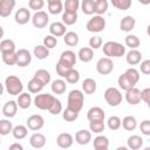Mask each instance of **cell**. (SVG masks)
I'll list each match as a JSON object with an SVG mask.
<instances>
[{
	"label": "cell",
	"mask_w": 150,
	"mask_h": 150,
	"mask_svg": "<svg viewBox=\"0 0 150 150\" xmlns=\"http://www.w3.org/2000/svg\"><path fill=\"white\" fill-rule=\"evenodd\" d=\"M77 57H79L82 62L88 63V62H90V61L93 60V57H94V52H93V49H91L90 47H82V48L79 50V53H77Z\"/></svg>",
	"instance_id": "cell-24"
},
{
	"label": "cell",
	"mask_w": 150,
	"mask_h": 150,
	"mask_svg": "<svg viewBox=\"0 0 150 150\" xmlns=\"http://www.w3.org/2000/svg\"><path fill=\"white\" fill-rule=\"evenodd\" d=\"M101 46H102V38L101 36L95 35V36H91L89 39V47L91 49H98Z\"/></svg>",
	"instance_id": "cell-53"
},
{
	"label": "cell",
	"mask_w": 150,
	"mask_h": 150,
	"mask_svg": "<svg viewBox=\"0 0 150 150\" xmlns=\"http://www.w3.org/2000/svg\"><path fill=\"white\" fill-rule=\"evenodd\" d=\"M32 62V55L28 49L21 48L16 50V66L19 67H27Z\"/></svg>",
	"instance_id": "cell-10"
},
{
	"label": "cell",
	"mask_w": 150,
	"mask_h": 150,
	"mask_svg": "<svg viewBox=\"0 0 150 150\" xmlns=\"http://www.w3.org/2000/svg\"><path fill=\"white\" fill-rule=\"evenodd\" d=\"M14 20L18 25H26L29 20H30V12L28 8L26 7H21L16 11L15 13V16H14Z\"/></svg>",
	"instance_id": "cell-14"
},
{
	"label": "cell",
	"mask_w": 150,
	"mask_h": 150,
	"mask_svg": "<svg viewBox=\"0 0 150 150\" xmlns=\"http://www.w3.org/2000/svg\"><path fill=\"white\" fill-rule=\"evenodd\" d=\"M121 125L123 127L124 130L127 131H132L136 129L137 127V120L134 117V116H125L122 122H121Z\"/></svg>",
	"instance_id": "cell-29"
},
{
	"label": "cell",
	"mask_w": 150,
	"mask_h": 150,
	"mask_svg": "<svg viewBox=\"0 0 150 150\" xmlns=\"http://www.w3.org/2000/svg\"><path fill=\"white\" fill-rule=\"evenodd\" d=\"M121 118L118 116H110L108 118V127L110 130H118L121 128Z\"/></svg>",
	"instance_id": "cell-51"
},
{
	"label": "cell",
	"mask_w": 150,
	"mask_h": 150,
	"mask_svg": "<svg viewBox=\"0 0 150 150\" xmlns=\"http://www.w3.org/2000/svg\"><path fill=\"white\" fill-rule=\"evenodd\" d=\"M28 6L30 9L33 11H41L45 6V0H29L28 1Z\"/></svg>",
	"instance_id": "cell-54"
},
{
	"label": "cell",
	"mask_w": 150,
	"mask_h": 150,
	"mask_svg": "<svg viewBox=\"0 0 150 150\" xmlns=\"http://www.w3.org/2000/svg\"><path fill=\"white\" fill-rule=\"evenodd\" d=\"M138 2L142 4V5H145V6H146V5L150 4V0H138Z\"/></svg>",
	"instance_id": "cell-59"
},
{
	"label": "cell",
	"mask_w": 150,
	"mask_h": 150,
	"mask_svg": "<svg viewBox=\"0 0 150 150\" xmlns=\"http://www.w3.org/2000/svg\"><path fill=\"white\" fill-rule=\"evenodd\" d=\"M66 79V81L68 82V83H77L79 82V80H80V73H79V70H76L74 67L68 71V74H67V76L64 77Z\"/></svg>",
	"instance_id": "cell-47"
},
{
	"label": "cell",
	"mask_w": 150,
	"mask_h": 150,
	"mask_svg": "<svg viewBox=\"0 0 150 150\" xmlns=\"http://www.w3.org/2000/svg\"><path fill=\"white\" fill-rule=\"evenodd\" d=\"M13 129V124L12 122H9V120H0V135L1 136H6L9 132H12Z\"/></svg>",
	"instance_id": "cell-41"
},
{
	"label": "cell",
	"mask_w": 150,
	"mask_h": 150,
	"mask_svg": "<svg viewBox=\"0 0 150 150\" xmlns=\"http://www.w3.org/2000/svg\"><path fill=\"white\" fill-rule=\"evenodd\" d=\"M71 68H73V67H68V66L62 64V63H60V62H57V63H56V67H55L57 75H59V76H61V77H63V79L67 76L68 71H69Z\"/></svg>",
	"instance_id": "cell-52"
},
{
	"label": "cell",
	"mask_w": 150,
	"mask_h": 150,
	"mask_svg": "<svg viewBox=\"0 0 150 150\" xmlns=\"http://www.w3.org/2000/svg\"><path fill=\"white\" fill-rule=\"evenodd\" d=\"M16 111H18V104L15 101L11 100L8 102H6L2 107V114L5 117L7 118H12L16 115Z\"/></svg>",
	"instance_id": "cell-17"
},
{
	"label": "cell",
	"mask_w": 150,
	"mask_h": 150,
	"mask_svg": "<svg viewBox=\"0 0 150 150\" xmlns=\"http://www.w3.org/2000/svg\"><path fill=\"white\" fill-rule=\"evenodd\" d=\"M27 128L28 129H30V130H33V131H39V130H41L42 128H43V125H45V120H43V117L41 116V115H38V114H35V115H32V116H29L28 118H27Z\"/></svg>",
	"instance_id": "cell-9"
},
{
	"label": "cell",
	"mask_w": 150,
	"mask_h": 150,
	"mask_svg": "<svg viewBox=\"0 0 150 150\" xmlns=\"http://www.w3.org/2000/svg\"><path fill=\"white\" fill-rule=\"evenodd\" d=\"M0 144H1V141H0Z\"/></svg>",
	"instance_id": "cell-63"
},
{
	"label": "cell",
	"mask_w": 150,
	"mask_h": 150,
	"mask_svg": "<svg viewBox=\"0 0 150 150\" xmlns=\"http://www.w3.org/2000/svg\"><path fill=\"white\" fill-rule=\"evenodd\" d=\"M5 88L7 90V93L9 95H13V96H18L19 94L22 93L23 90V84L21 82V80L15 76V75H9L6 77L5 80Z\"/></svg>",
	"instance_id": "cell-4"
},
{
	"label": "cell",
	"mask_w": 150,
	"mask_h": 150,
	"mask_svg": "<svg viewBox=\"0 0 150 150\" xmlns=\"http://www.w3.org/2000/svg\"><path fill=\"white\" fill-rule=\"evenodd\" d=\"M83 103H84V95L81 90L79 89H73L69 94H68V98H67V108L80 112V110L83 108Z\"/></svg>",
	"instance_id": "cell-2"
},
{
	"label": "cell",
	"mask_w": 150,
	"mask_h": 150,
	"mask_svg": "<svg viewBox=\"0 0 150 150\" xmlns=\"http://www.w3.org/2000/svg\"><path fill=\"white\" fill-rule=\"evenodd\" d=\"M104 117H105L104 110L100 107H91L87 112L88 121H100V120L104 121Z\"/></svg>",
	"instance_id": "cell-18"
},
{
	"label": "cell",
	"mask_w": 150,
	"mask_h": 150,
	"mask_svg": "<svg viewBox=\"0 0 150 150\" xmlns=\"http://www.w3.org/2000/svg\"><path fill=\"white\" fill-rule=\"evenodd\" d=\"M4 33H5V32H4V28L0 26V40L4 38Z\"/></svg>",
	"instance_id": "cell-60"
},
{
	"label": "cell",
	"mask_w": 150,
	"mask_h": 150,
	"mask_svg": "<svg viewBox=\"0 0 150 150\" xmlns=\"http://www.w3.org/2000/svg\"><path fill=\"white\" fill-rule=\"evenodd\" d=\"M52 1H60V0H47V2H52Z\"/></svg>",
	"instance_id": "cell-62"
},
{
	"label": "cell",
	"mask_w": 150,
	"mask_h": 150,
	"mask_svg": "<svg viewBox=\"0 0 150 150\" xmlns=\"http://www.w3.org/2000/svg\"><path fill=\"white\" fill-rule=\"evenodd\" d=\"M34 77L39 79L45 86L50 82V74H49V71L46 70V69H39V70H36L35 74H34Z\"/></svg>",
	"instance_id": "cell-39"
},
{
	"label": "cell",
	"mask_w": 150,
	"mask_h": 150,
	"mask_svg": "<svg viewBox=\"0 0 150 150\" xmlns=\"http://www.w3.org/2000/svg\"><path fill=\"white\" fill-rule=\"evenodd\" d=\"M108 11V1L107 0H95L94 13L97 15H103Z\"/></svg>",
	"instance_id": "cell-34"
},
{
	"label": "cell",
	"mask_w": 150,
	"mask_h": 150,
	"mask_svg": "<svg viewBox=\"0 0 150 150\" xmlns=\"http://www.w3.org/2000/svg\"><path fill=\"white\" fill-rule=\"evenodd\" d=\"M93 144H94V148L96 150H107L109 148V139H108V137L102 136V135L96 136L94 138Z\"/></svg>",
	"instance_id": "cell-28"
},
{
	"label": "cell",
	"mask_w": 150,
	"mask_h": 150,
	"mask_svg": "<svg viewBox=\"0 0 150 150\" xmlns=\"http://www.w3.org/2000/svg\"><path fill=\"white\" fill-rule=\"evenodd\" d=\"M56 45H57V38H55L52 34L45 36V39H43V46L45 47H47L48 49H53L56 47Z\"/></svg>",
	"instance_id": "cell-50"
},
{
	"label": "cell",
	"mask_w": 150,
	"mask_h": 150,
	"mask_svg": "<svg viewBox=\"0 0 150 150\" xmlns=\"http://www.w3.org/2000/svg\"><path fill=\"white\" fill-rule=\"evenodd\" d=\"M135 25H136L135 18L131 16V15H125L120 22V28H121V30L128 33V32H131L135 28Z\"/></svg>",
	"instance_id": "cell-20"
},
{
	"label": "cell",
	"mask_w": 150,
	"mask_h": 150,
	"mask_svg": "<svg viewBox=\"0 0 150 150\" xmlns=\"http://www.w3.org/2000/svg\"><path fill=\"white\" fill-rule=\"evenodd\" d=\"M96 70L101 75H108L114 70V62L110 57H101L96 63Z\"/></svg>",
	"instance_id": "cell-7"
},
{
	"label": "cell",
	"mask_w": 150,
	"mask_h": 150,
	"mask_svg": "<svg viewBox=\"0 0 150 150\" xmlns=\"http://www.w3.org/2000/svg\"><path fill=\"white\" fill-rule=\"evenodd\" d=\"M104 100L110 107H118L122 103V94L115 87H109L104 91Z\"/></svg>",
	"instance_id": "cell-5"
},
{
	"label": "cell",
	"mask_w": 150,
	"mask_h": 150,
	"mask_svg": "<svg viewBox=\"0 0 150 150\" xmlns=\"http://www.w3.org/2000/svg\"><path fill=\"white\" fill-rule=\"evenodd\" d=\"M1 57L5 64L7 66H14L16 64V52H8V53H1Z\"/></svg>",
	"instance_id": "cell-37"
},
{
	"label": "cell",
	"mask_w": 150,
	"mask_h": 150,
	"mask_svg": "<svg viewBox=\"0 0 150 150\" xmlns=\"http://www.w3.org/2000/svg\"><path fill=\"white\" fill-rule=\"evenodd\" d=\"M125 60H127V63H128V64H130V66H136V64H138V63L142 61V53L138 52L137 49H130V50L127 53Z\"/></svg>",
	"instance_id": "cell-21"
},
{
	"label": "cell",
	"mask_w": 150,
	"mask_h": 150,
	"mask_svg": "<svg viewBox=\"0 0 150 150\" xmlns=\"http://www.w3.org/2000/svg\"><path fill=\"white\" fill-rule=\"evenodd\" d=\"M46 136L41 132H34L30 137H29V144L32 145V148L34 149H41L46 145Z\"/></svg>",
	"instance_id": "cell-16"
},
{
	"label": "cell",
	"mask_w": 150,
	"mask_h": 150,
	"mask_svg": "<svg viewBox=\"0 0 150 150\" xmlns=\"http://www.w3.org/2000/svg\"><path fill=\"white\" fill-rule=\"evenodd\" d=\"M62 117L67 122H74L79 117V112L74 111V110H71L69 108H66V110H63V112H62Z\"/></svg>",
	"instance_id": "cell-49"
},
{
	"label": "cell",
	"mask_w": 150,
	"mask_h": 150,
	"mask_svg": "<svg viewBox=\"0 0 150 150\" xmlns=\"http://www.w3.org/2000/svg\"><path fill=\"white\" fill-rule=\"evenodd\" d=\"M91 141V132L86 129H81L75 134V142L80 145H86Z\"/></svg>",
	"instance_id": "cell-19"
},
{
	"label": "cell",
	"mask_w": 150,
	"mask_h": 150,
	"mask_svg": "<svg viewBox=\"0 0 150 150\" xmlns=\"http://www.w3.org/2000/svg\"><path fill=\"white\" fill-rule=\"evenodd\" d=\"M15 0H0V16L7 18L15 7Z\"/></svg>",
	"instance_id": "cell-13"
},
{
	"label": "cell",
	"mask_w": 150,
	"mask_h": 150,
	"mask_svg": "<svg viewBox=\"0 0 150 150\" xmlns=\"http://www.w3.org/2000/svg\"><path fill=\"white\" fill-rule=\"evenodd\" d=\"M80 7V0H66L63 4V11L69 13H77Z\"/></svg>",
	"instance_id": "cell-36"
},
{
	"label": "cell",
	"mask_w": 150,
	"mask_h": 150,
	"mask_svg": "<svg viewBox=\"0 0 150 150\" xmlns=\"http://www.w3.org/2000/svg\"><path fill=\"white\" fill-rule=\"evenodd\" d=\"M12 134H13V137L15 139H23L28 134V129H27V127L19 124L16 127H13Z\"/></svg>",
	"instance_id": "cell-33"
},
{
	"label": "cell",
	"mask_w": 150,
	"mask_h": 150,
	"mask_svg": "<svg viewBox=\"0 0 150 150\" xmlns=\"http://www.w3.org/2000/svg\"><path fill=\"white\" fill-rule=\"evenodd\" d=\"M8 52H15V42L11 39H6L0 42V53H8Z\"/></svg>",
	"instance_id": "cell-35"
},
{
	"label": "cell",
	"mask_w": 150,
	"mask_h": 150,
	"mask_svg": "<svg viewBox=\"0 0 150 150\" xmlns=\"http://www.w3.org/2000/svg\"><path fill=\"white\" fill-rule=\"evenodd\" d=\"M125 101L130 105H136L141 103V90L136 87H132L128 90H125Z\"/></svg>",
	"instance_id": "cell-11"
},
{
	"label": "cell",
	"mask_w": 150,
	"mask_h": 150,
	"mask_svg": "<svg viewBox=\"0 0 150 150\" xmlns=\"http://www.w3.org/2000/svg\"><path fill=\"white\" fill-rule=\"evenodd\" d=\"M82 89L88 95L94 94L96 91V81L94 79H90V77L83 80V82H82Z\"/></svg>",
	"instance_id": "cell-30"
},
{
	"label": "cell",
	"mask_w": 150,
	"mask_h": 150,
	"mask_svg": "<svg viewBox=\"0 0 150 150\" xmlns=\"http://www.w3.org/2000/svg\"><path fill=\"white\" fill-rule=\"evenodd\" d=\"M4 94V84L0 82V96Z\"/></svg>",
	"instance_id": "cell-61"
},
{
	"label": "cell",
	"mask_w": 150,
	"mask_h": 150,
	"mask_svg": "<svg viewBox=\"0 0 150 150\" xmlns=\"http://www.w3.org/2000/svg\"><path fill=\"white\" fill-rule=\"evenodd\" d=\"M14 149H16V150H23V146L21 144H19V143H13V144L9 145V150H14Z\"/></svg>",
	"instance_id": "cell-58"
},
{
	"label": "cell",
	"mask_w": 150,
	"mask_h": 150,
	"mask_svg": "<svg viewBox=\"0 0 150 150\" xmlns=\"http://www.w3.org/2000/svg\"><path fill=\"white\" fill-rule=\"evenodd\" d=\"M34 104L40 110H48L52 115H57L62 111L61 101L50 94H36Z\"/></svg>",
	"instance_id": "cell-1"
},
{
	"label": "cell",
	"mask_w": 150,
	"mask_h": 150,
	"mask_svg": "<svg viewBox=\"0 0 150 150\" xmlns=\"http://www.w3.org/2000/svg\"><path fill=\"white\" fill-rule=\"evenodd\" d=\"M48 21H49V16H48V14H47L45 11H38V12H35V14L32 16L33 26H34L35 28H39V29L45 28V27L47 26Z\"/></svg>",
	"instance_id": "cell-8"
},
{
	"label": "cell",
	"mask_w": 150,
	"mask_h": 150,
	"mask_svg": "<svg viewBox=\"0 0 150 150\" xmlns=\"http://www.w3.org/2000/svg\"><path fill=\"white\" fill-rule=\"evenodd\" d=\"M103 53L107 57H121L125 54V47L116 41H108L103 45Z\"/></svg>",
	"instance_id": "cell-3"
},
{
	"label": "cell",
	"mask_w": 150,
	"mask_h": 150,
	"mask_svg": "<svg viewBox=\"0 0 150 150\" xmlns=\"http://www.w3.org/2000/svg\"><path fill=\"white\" fill-rule=\"evenodd\" d=\"M34 56L38 59V60H45L49 56V49L47 47H45L43 45H38L34 47Z\"/></svg>",
	"instance_id": "cell-31"
},
{
	"label": "cell",
	"mask_w": 150,
	"mask_h": 150,
	"mask_svg": "<svg viewBox=\"0 0 150 150\" xmlns=\"http://www.w3.org/2000/svg\"><path fill=\"white\" fill-rule=\"evenodd\" d=\"M89 128H90V131H93L95 134H100L104 130V121L103 120L89 121Z\"/></svg>",
	"instance_id": "cell-46"
},
{
	"label": "cell",
	"mask_w": 150,
	"mask_h": 150,
	"mask_svg": "<svg viewBox=\"0 0 150 150\" xmlns=\"http://www.w3.org/2000/svg\"><path fill=\"white\" fill-rule=\"evenodd\" d=\"M86 28L90 33H100L105 28V20L102 15H94L86 25Z\"/></svg>",
	"instance_id": "cell-6"
},
{
	"label": "cell",
	"mask_w": 150,
	"mask_h": 150,
	"mask_svg": "<svg viewBox=\"0 0 150 150\" xmlns=\"http://www.w3.org/2000/svg\"><path fill=\"white\" fill-rule=\"evenodd\" d=\"M79 41H80V38H79L77 33H75V32H66L63 35V42L69 47L77 46Z\"/></svg>",
	"instance_id": "cell-26"
},
{
	"label": "cell",
	"mask_w": 150,
	"mask_h": 150,
	"mask_svg": "<svg viewBox=\"0 0 150 150\" xmlns=\"http://www.w3.org/2000/svg\"><path fill=\"white\" fill-rule=\"evenodd\" d=\"M117 83H118L120 88H121V89H123V90H128V89H130V88L135 87V86H134V84H132V83L127 79V76H125L124 74H122V75H120V76H118Z\"/></svg>",
	"instance_id": "cell-48"
},
{
	"label": "cell",
	"mask_w": 150,
	"mask_h": 150,
	"mask_svg": "<svg viewBox=\"0 0 150 150\" xmlns=\"http://www.w3.org/2000/svg\"><path fill=\"white\" fill-rule=\"evenodd\" d=\"M139 63H141V73L149 75L150 74V60H144Z\"/></svg>",
	"instance_id": "cell-57"
},
{
	"label": "cell",
	"mask_w": 150,
	"mask_h": 150,
	"mask_svg": "<svg viewBox=\"0 0 150 150\" xmlns=\"http://www.w3.org/2000/svg\"><path fill=\"white\" fill-rule=\"evenodd\" d=\"M141 100L148 105H150V88H145L141 90Z\"/></svg>",
	"instance_id": "cell-56"
},
{
	"label": "cell",
	"mask_w": 150,
	"mask_h": 150,
	"mask_svg": "<svg viewBox=\"0 0 150 150\" xmlns=\"http://www.w3.org/2000/svg\"><path fill=\"white\" fill-rule=\"evenodd\" d=\"M16 104L19 108L21 109H27L30 107L32 104V96L28 93H21L18 95V100H16Z\"/></svg>",
	"instance_id": "cell-23"
},
{
	"label": "cell",
	"mask_w": 150,
	"mask_h": 150,
	"mask_svg": "<svg viewBox=\"0 0 150 150\" xmlns=\"http://www.w3.org/2000/svg\"><path fill=\"white\" fill-rule=\"evenodd\" d=\"M49 33H50L52 35H54L55 38L63 36L64 33H66V25H64L63 22L55 21V22H53V23L49 26Z\"/></svg>",
	"instance_id": "cell-22"
},
{
	"label": "cell",
	"mask_w": 150,
	"mask_h": 150,
	"mask_svg": "<svg viewBox=\"0 0 150 150\" xmlns=\"http://www.w3.org/2000/svg\"><path fill=\"white\" fill-rule=\"evenodd\" d=\"M77 21V13H69V12H63L62 14V22L66 26H71Z\"/></svg>",
	"instance_id": "cell-42"
},
{
	"label": "cell",
	"mask_w": 150,
	"mask_h": 150,
	"mask_svg": "<svg viewBox=\"0 0 150 150\" xmlns=\"http://www.w3.org/2000/svg\"><path fill=\"white\" fill-rule=\"evenodd\" d=\"M66 88H67V84L66 82L62 80V79H57V80H54L53 83H52V91L56 95H61L66 91Z\"/></svg>",
	"instance_id": "cell-32"
},
{
	"label": "cell",
	"mask_w": 150,
	"mask_h": 150,
	"mask_svg": "<svg viewBox=\"0 0 150 150\" xmlns=\"http://www.w3.org/2000/svg\"><path fill=\"white\" fill-rule=\"evenodd\" d=\"M74 143V138L68 132H62L57 136L56 138V144L59 148H62V149H68L73 145Z\"/></svg>",
	"instance_id": "cell-15"
},
{
	"label": "cell",
	"mask_w": 150,
	"mask_h": 150,
	"mask_svg": "<svg viewBox=\"0 0 150 150\" xmlns=\"http://www.w3.org/2000/svg\"><path fill=\"white\" fill-rule=\"evenodd\" d=\"M139 129H141V132H142L143 135L150 136V121H149V120H144L143 122H141Z\"/></svg>",
	"instance_id": "cell-55"
},
{
	"label": "cell",
	"mask_w": 150,
	"mask_h": 150,
	"mask_svg": "<svg viewBox=\"0 0 150 150\" xmlns=\"http://www.w3.org/2000/svg\"><path fill=\"white\" fill-rule=\"evenodd\" d=\"M43 87H45V84L36 77H33L32 80H29V82L27 84L28 91L32 93V94H39L43 89Z\"/></svg>",
	"instance_id": "cell-25"
},
{
	"label": "cell",
	"mask_w": 150,
	"mask_h": 150,
	"mask_svg": "<svg viewBox=\"0 0 150 150\" xmlns=\"http://www.w3.org/2000/svg\"><path fill=\"white\" fill-rule=\"evenodd\" d=\"M94 5L95 0H83L81 4V9L86 15H91L94 14Z\"/></svg>",
	"instance_id": "cell-44"
},
{
	"label": "cell",
	"mask_w": 150,
	"mask_h": 150,
	"mask_svg": "<svg viewBox=\"0 0 150 150\" xmlns=\"http://www.w3.org/2000/svg\"><path fill=\"white\" fill-rule=\"evenodd\" d=\"M111 5L120 9V11H127L131 7V0H110Z\"/></svg>",
	"instance_id": "cell-45"
},
{
	"label": "cell",
	"mask_w": 150,
	"mask_h": 150,
	"mask_svg": "<svg viewBox=\"0 0 150 150\" xmlns=\"http://www.w3.org/2000/svg\"><path fill=\"white\" fill-rule=\"evenodd\" d=\"M123 74L127 76V79H128L134 86L139 81V71H138L137 69H135V68H129V69H127L125 73H123Z\"/></svg>",
	"instance_id": "cell-38"
},
{
	"label": "cell",
	"mask_w": 150,
	"mask_h": 150,
	"mask_svg": "<svg viewBox=\"0 0 150 150\" xmlns=\"http://www.w3.org/2000/svg\"><path fill=\"white\" fill-rule=\"evenodd\" d=\"M62 11H63V4H62L61 0H60V1H52V2H48V12H49L50 14L56 15V14L61 13Z\"/></svg>",
	"instance_id": "cell-40"
},
{
	"label": "cell",
	"mask_w": 150,
	"mask_h": 150,
	"mask_svg": "<svg viewBox=\"0 0 150 150\" xmlns=\"http://www.w3.org/2000/svg\"><path fill=\"white\" fill-rule=\"evenodd\" d=\"M76 59H77V55L73 50H64V52L61 53L60 59H59L57 62H60L62 64H66L68 67H74L75 63H76Z\"/></svg>",
	"instance_id": "cell-12"
},
{
	"label": "cell",
	"mask_w": 150,
	"mask_h": 150,
	"mask_svg": "<svg viewBox=\"0 0 150 150\" xmlns=\"http://www.w3.org/2000/svg\"><path fill=\"white\" fill-rule=\"evenodd\" d=\"M127 144H128L129 149L137 150V149H139L143 145V138L141 136H138V135H131L130 137H128Z\"/></svg>",
	"instance_id": "cell-27"
},
{
	"label": "cell",
	"mask_w": 150,
	"mask_h": 150,
	"mask_svg": "<svg viewBox=\"0 0 150 150\" xmlns=\"http://www.w3.org/2000/svg\"><path fill=\"white\" fill-rule=\"evenodd\" d=\"M124 42H125L127 47H130V49H136L139 46V43H141L139 39L136 35H132V34L127 35L125 39H124Z\"/></svg>",
	"instance_id": "cell-43"
}]
</instances>
